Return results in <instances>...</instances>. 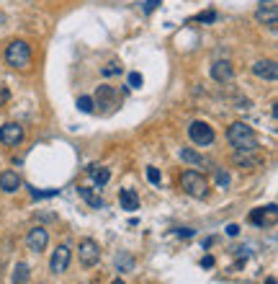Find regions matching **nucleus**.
<instances>
[{
	"mask_svg": "<svg viewBox=\"0 0 278 284\" xmlns=\"http://www.w3.org/2000/svg\"><path fill=\"white\" fill-rule=\"evenodd\" d=\"M214 171H217V184H219L222 189H227V186H229V173L222 171V168H214Z\"/></svg>",
	"mask_w": 278,
	"mask_h": 284,
	"instance_id": "23",
	"label": "nucleus"
},
{
	"mask_svg": "<svg viewBox=\"0 0 278 284\" xmlns=\"http://www.w3.org/2000/svg\"><path fill=\"white\" fill-rule=\"evenodd\" d=\"M0 189L8 191V194L18 191V189H21V178H18V173H16V171H3V173H0Z\"/></svg>",
	"mask_w": 278,
	"mask_h": 284,
	"instance_id": "13",
	"label": "nucleus"
},
{
	"mask_svg": "<svg viewBox=\"0 0 278 284\" xmlns=\"http://www.w3.org/2000/svg\"><path fill=\"white\" fill-rule=\"evenodd\" d=\"M265 284H275V276H268V281Z\"/></svg>",
	"mask_w": 278,
	"mask_h": 284,
	"instance_id": "33",
	"label": "nucleus"
},
{
	"mask_svg": "<svg viewBox=\"0 0 278 284\" xmlns=\"http://www.w3.org/2000/svg\"><path fill=\"white\" fill-rule=\"evenodd\" d=\"M188 137H191V142L193 145H201V147H209L211 142H214V127L209 124V121H191V127H188Z\"/></svg>",
	"mask_w": 278,
	"mask_h": 284,
	"instance_id": "4",
	"label": "nucleus"
},
{
	"mask_svg": "<svg viewBox=\"0 0 278 284\" xmlns=\"http://www.w3.org/2000/svg\"><path fill=\"white\" fill-rule=\"evenodd\" d=\"M111 284H127V281H121V279H116V281H111Z\"/></svg>",
	"mask_w": 278,
	"mask_h": 284,
	"instance_id": "34",
	"label": "nucleus"
},
{
	"mask_svg": "<svg viewBox=\"0 0 278 284\" xmlns=\"http://www.w3.org/2000/svg\"><path fill=\"white\" fill-rule=\"evenodd\" d=\"M255 18H258L260 23H268V29H270V31H275V23H278V16H275V3H270V6H268V11H265V8H260V11L255 13Z\"/></svg>",
	"mask_w": 278,
	"mask_h": 284,
	"instance_id": "14",
	"label": "nucleus"
},
{
	"mask_svg": "<svg viewBox=\"0 0 278 284\" xmlns=\"http://www.w3.org/2000/svg\"><path fill=\"white\" fill-rule=\"evenodd\" d=\"M96 104L98 106H106L108 111L118 104V93H116V88H111V86H98V91H96Z\"/></svg>",
	"mask_w": 278,
	"mask_h": 284,
	"instance_id": "11",
	"label": "nucleus"
},
{
	"mask_svg": "<svg viewBox=\"0 0 278 284\" xmlns=\"http://www.w3.org/2000/svg\"><path fill=\"white\" fill-rule=\"evenodd\" d=\"M127 83H129V88H142V75L139 72H129V78H127Z\"/></svg>",
	"mask_w": 278,
	"mask_h": 284,
	"instance_id": "22",
	"label": "nucleus"
},
{
	"mask_svg": "<svg viewBox=\"0 0 278 284\" xmlns=\"http://www.w3.org/2000/svg\"><path fill=\"white\" fill-rule=\"evenodd\" d=\"M11 101V91H8V86H0V106H6Z\"/></svg>",
	"mask_w": 278,
	"mask_h": 284,
	"instance_id": "26",
	"label": "nucleus"
},
{
	"mask_svg": "<svg viewBox=\"0 0 278 284\" xmlns=\"http://www.w3.org/2000/svg\"><path fill=\"white\" fill-rule=\"evenodd\" d=\"M227 142L237 152H255L258 150V137H255L253 127H248L245 121H234V124L227 130Z\"/></svg>",
	"mask_w": 278,
	"mask_h": 284,
	"instance_id": "1",
	"label": "nucleus"
},
{
	"mask_svg": "<svg viewBox=\"0 0 278 284\" xmlns=\"http://www.w3.org/2000/svg\"><path fill=\"white\" fill-rule=\"evenodd\" d=\"M0 142L8 145V147L23 142V127L16 124V121H8V124H3V127H0Z\"/></svg>",
	"mask_w": 278,
	"mask_h": 284,
	"instance_id": "7",
	"label": "nucleus"
},
{
	"mask_svg": "<svg viewBox=\"0 0 278 284\" xmlns=\"http://www.w3.org/2000/svg\"><path fill=\"white\" fill-rule=\"evenodd\" d=\"M201 266H204V269H211V266H214V256H204V259H201Z\"/></svg>",
	"mask_w": 278,
	"mask_h": 284,
	"instance_id": "32",
	"label": "nucleus"
},
{
	"mask_svg": "<svg viewBox=\"0 0 278 284\" xmlns=\"http://www.w3.org/2000/svg\"><path fill=\"white\" fill-rule=\"evenodd\" d=\"M250 222H253V225H265V210H263V207L255 210V212L250 215Z\"/></svg>",
	"mask_w": 278,
	"mask_h": 284,
	"instance_id": "24",
	"label": "nucleus"
},
{
	"mask_svg": "<svg viewBox=\"0 0 278 284\" xmlns=\"http://www.w3.org/2000/svg\"><path fill=\"white\" fill-rule=\"evenodd\" d=\"M77 256H80V264L83 266H96L101 261V248H98V243L85 238L80 240V248H77Z\"/></svg>",
	"mask_w": 278,
	"mask_h": 284,
	"instance_id": "5",
	"label": "nucleus"
},
{
	"mask_svg": "<svg viewBox=\"0 0 278 284\" xmlns=\"http://www.w3.org/2000/svg\"><path fill=\"white\" fill-rule=\"evenodd\" d=\"M211 78L217 80V83H229V80L234 78L232 62H227V60H217V62L211 65Z\"/></svg>",
	"mask_w": 278,
	"mask_h": 284,
	"instance_id": "10",
	"label": "nucleus"
},
{
	"mask_svg": "<svg viewBox=\"0 0 278 284\" xmlns=\"http://www.w3.org/2000/svg\"><path fill=\"white\" fill-rule=\"evenodd\" d=\"M227 235L229 238H237V235H240V227H237V225H227Z\"/></svg>",
	"mask_w": 278,
	"mask_h": 284,
	"instance_id": "31",
	"label": "nucleus"
},
{
	"mask_svg": "<svg viewBox=\"0 0 278 284\" xmlns=\"http://www.w3.org/2000/svg\"><path fill=\"white\" fill-rule=\"evenodd\" d=\"M77 194H80V199L83 201H88V204L93 207V210H101L103 207V199L93 191V189H88V186H80V189H77Z\"/></svg>",
	"mask_w": 278,
	"mask_h": 284,
	"instance_id": "16",
	"label": "nucleus"
},
{
	"mask_svg": "<svg viewBox=\"0 0 278 284\" xmlns=\"http://www.w3.org/2000/svg\"><path fill=\"white\" fill-rule=\"evenodd\" d=\"M28 281V266L23 261L16 264V271H13V284H26Z\"/></svg>",
	"mask_w": 278,
	"mask_h": 284,
	"instance_id": "18",
	"label": "nucleus"
},
{
	"mask_svg": "<svg viewBox=\"0 0 278 284\" xmlns=\"http://www.w3.org/2000/svg\"><path fill=\"white\" fill-rule=\"evenodd\" d=\"M180 158L186 160V163H191V166H206L204 155H198V152L191 150V147H183V150H180Z\"/></svg>",
	"mask_w": 278,
	"mask_h": 284,
	"instance_id": "17",
	"label": "nucleus"
},
{
	"mask_svg": "<svg viewBox=\"0 0 278 284\" xmlns=\"http://www.w3.org/2000/svg\"><path fill=\"white\" fill-rule=\"evenodd\" d=\"M178 238H193V230L191 227H178Z\"/></svg>",
	"mask_w": 278,
	"mask_h": 284,
	"instance_id": "30",
	"label": "nucleus"
},
{
	"mask_svg": "<svg viewBox=\"0 0 278 284\" xmlns=\"http://www.w3.org/2000/svg\"><path fill=\"white\" fill-rule=\"evenodd\" d=\"M59 194V189H49V191H31V196L34 199H49V196H57Z\"/></svg>",
	"mask_w": 278,
	"mask_h": 284,
	"instance_id": "25",
	"label": "nucleus"
},
{
	"mask_svg": "<svg viewBox=\"0 0 278 284\" xmlns=\"http://www.w3.org/2000/svg\"><path fill=\"white\" fill-rule=\"evenodd\" d=\"M70 259H72V251H70L67 246H57V248H54V253H52V261H49L52 274H62V271H67Z\"/></svg>",
	"mask_w": 278,
	"mask_h": 284,
	"instance_id": "8",
	"label": "nucleus"
},
{
	"mask_svg": "<svg viewBox=\"0 0 278 284\" xmlns=\"http://www.w3.org/2000/svg\"><path fill=\"white\" fill-rule=\"evenodd\" d=\"M198 21H201V23H211V21H217V13L214 11H206V13L198 16Z\"/></svg>",
	"mask_w": 278,
	"mask_h": 284,
	"instance_id": "28",
	"label": "nucleus"
},
{
	"mask_svg": "<svg viewBox=\"0 0 278 284\" xmlns=\"http://www.w3.org/2000/svg\"><path fill=\"white\" fill-rule=\"evenodd\" d=\"M116 266L121 269V271H132L134 269V259L129 253H121V256H116Z\"/></svg>",
	"mask_w": 278,
	"mask_h": 284,
	"instance_id": "19",
	"label": "nucleus"
},
{
	"mask_svg": "<svg viewBox=\"0 0 278 284\" xmlns=\"http://www.w3.org/2000/svg\"><path fill=\"white\" fill-rule=\"evenodd\" d=\"M47 243H49V233H47L44 227H31V230H28V235H26V246H28V251L42 253V251L47 248Z\"/></svg>",
	"mask_w": 278,
	"mask_h": 284,
	"instance_id": "6",
	"label": "nucleus"
},
{
	"mask_svg": "<svg viewBox=\"0 0 278 284\" xmlns=\"http://www.w3.org/2000/svg\"><path fill=\"white\" fill-rule=\"evenodd\" d=\"M88 176L93 178L96 186H106V184L111 181V171H108L106 166H90V168H88Z\"/></svg>",
	"mask_w": 278,
	"mask_h": 284,
	"instance_id": "15",
	"label": "nucleus"
},
{
	"mask_svg": "<svg viewBox=\"0 0 278 284\" xmlns=\"http://www.w3.org/2000/svg\"><path fill=\"white\" fill-rule=\"evenodd\" d=\"M147 178H149V184H160V171H157V168H147Z\"/></svg>",
	"mask_w": 278,
	"mask_h": 284,
	"instance_id": "27",
	"label": "nucleus"
},
{
	"mask_svg": "<svg viewBox=\"0 0 278 284\" xmlns=\"http://www.w3.org/2000/svg\"><path fill=\"white\" fill-rule=\"evenodd\" d=\"M180 186L193 199H204L209 194V181L204 178V173H198V171H186L180 176Z\"/></svg>",
	"mask_w": 278,
	"mask_h": 284,
	"instance_id": "2",
	"label": "nucleus"
},
{
	"mask_svg": "<svg viewBox=\"0 0 278 284\" xmlns=\"http://www.w3.org/2000/svg\"><path fill=\"white\" fill-rule=\"evenodd\" d=\"M157 6H160V0H147V3H144V13H152Z\"/></svg>",
	"mask_w": 278,
	"mask_h": 284,
	"instance_id": "29",
	"label": "nucleus"
},
{
	"mask_svg": "<svg viewBox=\"0 0 278 284\" xmlns=\"http://www.w3.org/2000/svg\"><path fill=\"white\" fill-rule=\"evenodd\" d=\"M77 109H80L83 114H93L96 104H93V98H88V96H80V98H77Z\"/></svg>",
	"mask_w": 278,
	"mask_h": 284,
	"instance_id": "20",
	"label": "nucleus"
},
{
	"mask_svg": "<svg viewBox=\"0 0 278 284\" xmlns=\"http://www.w3.org/2000/svg\"><path fill=\"white\" fill-rule=\"evenodd\" d=\"M253 72L260 80H275L278 78V65H275V60H258L253 65Z\"/></svg>",
	"mask_w": 278,
	"mask_h": 284,
	"instance_id": "9",
	"label": "nucleus"
},
{
	"mask_svg": "<svg viewBox=\"0 0 278 284\" xmlns=\"http://www.w3.org/2000/svg\"><path fill=\"white\" fill-rule=\"evenodd\" d=\"M101 72H103V78H113V75L121 72V65H118V62H111V65H106Z\"/></svg>",
	"mask_w": 278,
	"mask_h": 284,
	"instance_id": "21",
	"label": "nucleus"
},
{
	"mask_svg": "<svg viewBox=\"0 0 278 284\" xmlns=\"http://www.w3.org/2000/svg\"><path fill=\"white\" fill-rule=\"evenodd\" d=\"M118 201H121V210H127V212L139 210V194L134 189H121L118 191Z\"/></svg>",
	"mask_w": 278,
	"mask_h": 284,
	"instance_id": "12",
	"label": "nucleus"
},
{
	"mask_svg": "<svg viewBox=\"0 0 278 284\" xmlns=\"http://www.w3.org/2000/svg\"><path fill=\"white\" fill-rule=\"evenodd\" d=\"M6 62L11 65V67H28L31 65V47L26 44V42H21V39H16V42H11L8 47H6Z\"/></svg>",
	"mask_w": 278,
	"mask_h": 284,
	"instance_id": "3",
	"label": "nucleus"
}]
</instances>
